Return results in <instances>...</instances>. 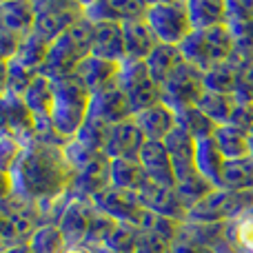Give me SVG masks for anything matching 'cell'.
Returning <instances> with one entry per match:
<instances>
[{"instance_id":"cell-40","label":"cell","mask_w":253,"mask_h":253,"mask_svg":"<svg viewBox=\"0 0 253 253\" xmlns=\"http://www.w3.org/2000/svg\"><path fill=\"white\" fill-rule=\"evenodd\" d=\"M135 240H138V229L131 227V224L118 222L102 247L109 253H133Z\"/></svg>"},{"instance_id":"cell-45","label":"cell","mask_w":253,"mask_h":253,"mask_svg":"<svg viewBox=\"0 0 253 253\" xmlns=\"http://www.w3.org/2000/svg\"><path fill=\"white\" fill-rule=\"evenodd\" d=\"M229 125H233V126H238V129L249 133L253 129V102H240Z\"/></svg>"},{"instance_id":"cell-20","label":"cell","mask_w":253,"mask_h":253,"mask_svg":"<svg viewBox=\"0 0 253 253\" xmlns=\"http://www.w3.org/2000/svg\"><path fill=\"white\" fill-rule=\"evenodd\" d=\"M120 67L123 65H116V62L102 60V58H96V56H87L78 65L74 78L78 80L91 96H96V93H100L102 89H107V87L118 83Z\"/></svg>"},{"instance_id":"cell-12","label":"cell","mask_w":253,"mask_h":253,"mask_svg":"<svg viewBox=\"0 0 253 253\" xmlns=\"http://www.w3.org/2000/svg\"><path fill=\"white\" fill-rule=\"evenodd\" d=\"M0 131L13 135L25 147L36 140L34 116L27 109L25 100L20 96H13V93L0 96Z\"/></svg>"},{"instance_id":"cell-23","label":"cell","mask_w":253,"mask_h":253,"mask_svg":"<svg viewBox=\"0 0 253 253\" xmlns=\"http://www.w3.org/2000/svg\"><path fill=\"white\" fill-rule=\"evenodd\" d=\"M133 120L140 126L142 135L151 142H165L167 135L178 126L175 125V111L165 102H158V105L135 114Z\"/></svg>"},{"instance_id":"cell-1","label":"cell","mask_w":253,"mask_h":253,"mask_svg":"<svg viewBox=\"0 0 253 253\" xmlns=\"http://www.w3.org/2000/svg\"><path fill=\"white\" fill-rule=\"evenodd\" d=\"M18 198L38 207L42 224H56L69 200L74 171L65 156V144L34 140L25 147L11 171Z\"/></svg>"},{"instance_id":"cell-49","label":"cell","mask_w":253,"mask_h":253,"mask_svg":"<svg viewBox=\"0 0 253 253\" xmlns=\"http://www.w3.org/2000/svg\"><path fill=\"white\" fill-rule=\"evenodd\" d=\"M7 253H34L29 249V245H20V247H13V249H9Z\"/></svg>"},{"instance_id":"cell-41","label":"cell","mask_w":253,"mask_h":253,"mask_svg":"<svg viewBox=\"0 0 253 253\" xmlns=\"http://www.w3.org/2000/svg\"><path fill=\"white\" fill-rule=\"evenodd\" d=\"M22 151H25V144H22L20 140H16L13 135L0 131V171L11 173L13 167L20 160Z\"/></svg>"},{"instance_id":"cell-4","label":"cell","mask_w":253,"mask_h":253,"mask_svg":"<svg viewBox=\"0 0 253 253\" xmlns=\"http://www.w3.org/2000/svg\"><path fill=\"white\" fill-rule=\"evenodd\" d=\"M180 51L189 65L200 69L202 74H209L231 60L236 47H233V36L229 27L220 25L211 29H193L189 38L180 44Z\"/></svg>"},{"instance_id":"cell-35","label":"cell","mask_w":253,"mask_h":253,"mask_svg":"<svg viewBox=\"0 0 253 253\" xmlns=\"http://www.w3.org/2000/svg\"><path fill=\"white\" fill-rule=\"evenodd\" d=\"M240 62L242 58L233 53V58L224 65H220L218 69L205 74V84L207 91H215V93H231L236 96V87H238V71H240Z\"/></svg>"},{"instance_id":"cell-5","label":"cell","mask_w":253,"mask_h":253,"mask_svg":"<svg viewBox=\"0 0 253 253\" xmlns=\"http://www.w3.org/2000/svg\"><path fill=\"white\" fill-rule=\"evenodd\" d=\"M253 209V191H227L213 189L205 200L189 209L191 224H227L229 220Z\"/></svg>"},{"instance_id":"cell-42","label":"cell","mask_w":253,"mask_h":253,"mask_svg":"<svg viewBox=\"0 0 253 253\" xmlns=\"http://www.w3.org/2000/svg\"><path fill=\"white\" fill-rule=\"evenodd\" d=\"M236 98L240 102H253V60H242L240 62Z\"/></svg>"},{"instance_id":"cell-22","label":"cell","mask_w":253,"mask_h":253,"mask_svg":"<svg viewBox=\"0 0 253 253\" xmlns=\"http://www.w3.org/2000/svg\"><path fill=\"white\" fill-rule=\"evenodd\" d=\"M91 56L123 65L126 60L123 25H116V22H98V25H93Z\"/></svg>"},{"instance_id":"cell-21","label":"cell","mask_w":253,"mask_h":253,"mask_svg":"<svg viewBox=\"0 0 253 253\" xmlns=\"http://www.w3.org/2000/svg\"><path fill=\"white\" fill-rule=\"evenodd\" d=\"M138 160H140V165H142L144 173H147L149 182L175 189L173 165H171V158H169V151H167L165 142H151V140H147L142 151H140Z\"/></svg>"},{"instance_id":"cell-10","label":"cell","mask_w":253,"mask_h":253,"mask_svg":"<svg viewBox=\"0 0 253 253\" xmlns=\"http://www.w3.org/2000/svg\"><path fill=\"white\" fill-rule=\"evenodd\" d=\"M91 202L107 218L116 220V222H123V224H131V227H135V229L140 227L144 213H147V209L142 207L138 193L123 191V189H116V187L105 189V191L98 193Z\"/></svg>"},{"instance_id":"cell-29","label":"cell","mask_w":253,"mask_h":253,"mask_svg":"<svg viewBox=\"0 0 253 253\" xmlns=\"http://www.w3.org/2000/svg\"><path fill=\"white\" fill-rule=\"evenodd\" d=\"M193 29H211L227 25V0H187Z\"/></svg>"},{"instance_id":"cell-44","label":"cell","mask_w":253,"mask_h":253,"mask_svg":"<svg viewBox=\"0 0 253 253\" xmlns=\"http://www.w3.org/2000/svg\"><path fill=\"white\" fill-rule=\"evenodd\" d=\"M171 253H211V251H207L205 247L187 231V222H184L180 236L175 238V242L171 245Z\"/></svg>"},{"instance_id":"cell-37","label":"cell","mask_w":253,"mask_h":253,"mask_svg":"<svg viewBox=\"0 0 253 253\" xmlns=\"http://www.w3.org/2000/svg\"><path fill=\"white\" fill-rule=\"evenodd\" d=\"M175 125H178L180 129H184L191 138H196V140L213 138L215 129H218V126L211 123L198 107H184V109H178L175 111Z\"/></svg>"},{"instance_id":"cell-13","label":"cell","mask_w":253,"mask_h":253,"mask_svg":"<svg viewBox=\"0 0 253 253\" xmlns=\"http://www.w3.org/2000/svg\"><path fill=\"white\" fill-rule=\"evenodd\" d=\"M227 27L233 36L236 56L253 60V0H227Z\"/></svg>"},{"instance_id":"cell-3","label":"cell","mask_w":253,"mask_h":253,"mask_svg":"<svg viewBox=\"0 0 253 253\" xmlns=\"http://www.w3.org/2000/svg\"><path fill=\"white\" fill-rule=\"evenodd\" d=\"M91 109V93L71 76L65 80H53V107L51 125L62 140H74L80 126L87 123Z\"/></svg>"},{"instance_id":"cell-27","label":"cell","mask_w":253,"mask_h":253,"mask_svg":"<svg viewBox=\"0 0 253 253\" xmlns=\"http://www.w3.org/2000/svg\"><path fill=\"white\" fill-rule=\"evenodd\" d=\"M182 62H184V58H182L180 47L158 42V47L153 49V51L147 56V60H144V67L149 69L151 78L156 80L158 84H162Z\"/></svg>"},{"instance_id":"cell-51","label":"cell","mask_w":253,"mask_h":253,"mask_svg":"<svg viewBox=\"0 0 253 253\" xmlns=\"http://www.w3.org/2000/svg\"><path fill=\"white\" fill-rule=\"evenodd\" d=\"M0 253H7V249H4V247H2V245H0Z\"/></svg>"},{"instance_id":"cell-47","label":"cell","mask_w":253,"mask_h":253,"mask_svg":"<svg viewBox=\"0 0 253 253\" xmlns=\"http://www.w3.org/2000/svg\"><path fill=\"white\" fill-rule=\"evenodd\" d=\"M65 253H102V247H93V245H74V247H67Z\"/></svg>"},{"instance_id":"cell-36","label":"cell","mask_w":253,"mask_h":253,"mask_svg":"<svg viewBox=\"0 0 253 253\" xmlns=\"http://www.w3.org/2000/svg\"><path fill=\"white\" fill-rule=\"evenodd\" d=\"M49 44L44 38H40V36H36L34 31L31 34H27L25 38H22L20 42V49H18L16 58L13 60L20 62L22 67H27V69L31 71H42V65L44 60H47V53H49Z\"/></svg>"},{"instance_id":"cell-30","label":"cell","mask_w":253,"mask_h":253,"mask_svg":"<svg viewBox=\"0 0 253 253\" xmlns=\"http://www.w3.org/2000/svg\"><path fill=\"white\" fill-rule=\"evenodd\" d=\"M213 140L218 144L220 153L224 156V160H242V158L251 156L249 147V133L233 125H220L213 133Z\"/></svg>"},{"instance_id":"cell-34","label":"cell","mask_w":253,"mask_h":253,"mask_svg":"<svg viewBox=\"0 0 253 253\" xmlns=\"http://www.w3.org/2000/svg\"><path fill=\"white\" fill-rule=\"evenodd\" d=\"M220 189L227 191H253V158L229 160L222 171Z\"/></svg>"},{"instance_id":"cell-48","label":"cell","mask_w":253,"mask_h":253,"mask_svg":"<svg viewBox=\"0 0 253 253\" xmlns=\"http://www.w3.org/2000/svg\"><path fill=\"white\" fill-rule=\"evenodd\" d=\"M7 93V62H0V96Z\"/></svg>"},{"instance_id":"cell-18","label":"cell","mask_w":253,"mask_h":253,"mask_svg":"<svg viewBox=\"0 0 253 253\" xmlns=\"http://www.w3.org/2000/svg\"><path fill=\"white\" fill-rule=\"evenodd\" d=\"M144 142H147V138L142 135L140 126L135 125L133 118H129L125 123L111 126L105 156L109 160H138Z\"/></svg>"},{"instance_id":"cell-50","label":"cell","mask_w":253,"mask_h":253,"mask_svg":"<svg viewBox=\"0 0 253 253\" xmlns=\"http://www.w3.org/2000/svg\"><path fill=\"white\" fill-rule=\"evenodd\" d=\"M249 147H251V158H253V129L249 131Z\"/></svg>"},{"instance_id":"cell-26","label":"cell","mask_w":253,"mask_h":253,"mask_svg":"<svg viewBox=\"0 0 253 253\" xmlns=\"http://www.w3.org/2000/svg\"><path fill=\"white\" fill-rule=\"evenodd\" d=\"M27 109L34 116V123H47L51 120V107H53V80L40 74L34 83L22 93Z\"/></svg>"},{"instance_id":"cell-14","label":"cell","mask_w":253,"mask_h":253,"mask_svg":"<svg viewBox=\"0 0 253 253\" xmlns=\"http://www.w3.org/2000/svg\"><path fill=\"white\" fill-rule=\"evenodd\" d=\"M165 147L169 151L171 165H173L175 187L191 182V180H196L200 175L196 169V138H191L184 129L175 126L165 138Z\"/></svg>"},{"instance_id":"cell-46","label":"cell","mask_w":253,"mask_h":253,"mask_svg":"<svg viewBox=\"0 0 253 253\" xmlns=\"http://www.w3.org/2000/svg\"><path fill=\"white\" fill-rule=\"evenodd\" d=\"M13 178L11 173H7V171H0V207L4 205V202L9 200V198H13Z\"/></svg>"},{"instance_id":"cell-7","label":"cell","mask_w":253,"mask_h":253,"mask_svg":"<svg viewBox=\"0 0 253 253\" xmlns=\"http://www.w3.org/2000/svg\"><path fill=\"white\" fill-rule=\"evenodd\" d=\"M34 34L47 42L58 40L84 16V2L71 0H40L34 2Z\"/></svg>"},{"instance_id":"cell-2","label":"cell","mask_w":253,"mask_h":253,"mask_svg":"<svg viewBox=\"0 0 253 253\" xmlns=\"http://www.w3.org/2000/svg\"><path fill=\"white\" fill-rule=\"evenodd\" d=\"M91 40H93V22L89 18H80L67 34L49 44L47 60L40 74L51 80L71 78L78 65L87 56H91Z\"/></svg>"},{"instance_id":"cell-25","label":"cell","mask_w":253,"mask_h":253,"mask_svg":"<svg viewBox=\"0 0 253 253\" xmlns=\"http://www.w3.org/2000/svg\"><path fill=\"white\" fill-rule=\"evenodd\" d=\"M224 165H227V160H224V156L220 153L213 138L196 140V169L211 187L220 189Z\"/></svg>"},{"instance_id":"cell-38","label":"cell","mask_w":253,"mask_h":253,"mask_svg":"<svg viewBox=\"0 0 253 253\" xmlns=\"http://www.w3.org/2000/svg\"><path fill=\"white\" fill-rule=\"evenodd\" d=\"M109 133H111V125H107V123H102V120L91 118V116H89L87 123L80 126V131L76 133L74 140L76 142H80L83 147H87L89 151L105 153Z\"/></svg>"},{"instance_id":"cell-6","label":"cell","mask_w":253,"mask_h":253,"mask_svg":"<svg viewBox=\"0 0 253 253\" xmlns=\"http://www.w3.org/2000/svg\"><path fill=\"white\" fill-rule=\"evenodd\" d=\"M147 25L156 34L158 42L180 47L189 34L193 31L189 20V2L187 0H171V2H149Z\"/></svg>"},{"instance_id":"cell-19","label":"cell","mask_w":253,"mask_h":253,"mask_svg":"<svg viewBox=\"0 0 253 253\" xmlns=\"http://www.w3.org/2000/svg\"><path fill=\"white\" fill-rule=\"evenodd\" d=\"M89 116L102 120V123H107L111 126L133 118V111H131V105H129V100H126L120 83L111 84V87L102 89L100 93L91 96V109H89Z\"/></svg>"},{"instance_id":"cell-28","label":"cell","mask_w":253,"mask_h":253,"mask_svg":"<svg viewBox=\"0 0 253 253\" xmlns=\"http://www.w3.org/2000/svg\"><path fill=\"white\" fill-rule=\"evenodd\" d=\"M34 2H22V0L0 2V27L22 36V38L34 31Z\"/></svg>"},{"instance_id":"cell-9","label":"cell","mask_w":253,"mask_h":253,"mask_svg":"<svg viewBox=\"0 0 253 253\" xmlns=\"http://www.w3.org/2000/svg\"><path fill=\"white\" fill-rule=\"evenodd\" d=\"M118 83L123 87L126 100H129L133 116L162 102V89L151 78L144 62H123Z\"/></svg>"},{"instance_id":"cell-31","label":"cell","mask_w":253,"mask_h":253,"mask_svg":"<svg viewBox=\"0 0 253 253\" xmlns=\"http://www.w3.org/2000/svg\"><path fill=\"white\" fill-rule=\"evenodd\" d=\"M238 105H240V100H238L236 96H231V93L205 91L202 100L198 102V109H200L215 126H220V125H229V123H231V118H233V114H236Z\"/></svg>"},{"instance_id":"cell-43","label":"cell","mask_w":253,"mask_h":253,"mask_svg":"<svg viewBox=\"0 0 253 253\" xmlns=\"http://www.w3.org/2000/svg\"><path fill=\"white\" fill-rule=\"evenodd\" d=\"M22 36L13 34V31L0 27V62H9L16 58L18 49H20Z\"/></svg>"},{"instance_id":"cell-15","label":"cell","mask_w":253,"mask_h":253,"mask_svg":"<svg viewBox=\"0 0 253 253\" xmlns=\"http://www.w3.org/2000/svg\"><path fill=\"white\" fill-rule=\"evenodd\" d=\"M111 187V160L105 153H98L96 158L74 171V182H71V196L76 198H87L93 200L98 193Z\"/></svg>"},{"instance_id":"cell-39","label":"cell","mask_w":253,"mask_h":253,"mask_svg":"<svg viewBox=\"0 0 253 253\" xmlns=\"http://www.w3.org/2000/svg\"><path fill=\"white\" fill-rule=\"evenodd\" d=\"M34 253H65L67 251V240L60 233L58 224H42L36 229L31 240L27 242Z\"/></svg>"},{"instance_id":"cell-32","label":"cell","mask_w":253,"mask_h":253,"mask_svg":"<svg viewBox=\"0 0 253 253\" xmlns=\"http://www.w3.org/2000/svg\"><path fill=\"white\" fill-rule=\"evenodd\" d=\"M149 182L140 160H111V187L123 191L140 193V189Z\"/></svg>"},{"instance_id":"cell-16","label":"cell","mask_w":253,"mask_h":253,"mask_svg":"<svg viewBox=\"0 0 253 253\" xmlns=\"http://www.w3.org/2000/svg\"><path fill=\"white\" fill-rule=\"evenodd\" d=\"M142 207L149 213L162 215V218L175 220V222H187L189 218V209L184 207V202L180 200L178 191L171 187H162L156 182H147L138 193Z\"/></svg>"},{"instance_id":"cell-24","label":"cell","mask_w":253,"mask_h":253,"mask_svg":"<svg viewBox=\"0 0 253 253\" xmlns=\"http://www.w3.org/2000/svg\"><path fill=\"white\" fill-rule=\"evenodd\" d=\"M123 34H125V51H126L125 62H144L149 53L158 47L156 34L151 31V27L147 25L144 18L125 22Z\"/></svg>"},{"instance_id":"cell-17","label":"cell","mask_w":253,"mask_h":253,"mask_svg":"<svg viewBox=\"0 0 253 253\" xmlns=\"http://www.w3.org/2000/svg\"><path fill=\"white\" fill-rule=\"evenodd\" d=\"M149 2L142 0H96L84 2V18L98 25V22H116L125 25L131 20H140L147 16Z\"/></svg>"},{"instance_id":"cell-11","label":"cell","mask_w":253,"mask_h":253,"mask_svg":"<svg viewBox=\"0 0 253 253\" xmlns=\"http://www.w3.org/2000/svg\"><path fill=\"white\" fill-rule=\"evenodd\" d=\"M96 207L91 200L87 198H76L69 193L65 209H62L60 218H58V229L65 236L67 245H87L89 240V231H91L93 218H96Z\"/></svg>"},{"instance_id":"cell-8","label":"cell","mask_w":253,"mask_h":253,"mask_svg":"<svg viewBox=\"0 0 253 253\" xmlns=\"http://www.w3.org/2000/svg\"><path fill=\"white\" fill-rule=\"evenodd\" d=\"M162 89V102L169 105L173 111L184 109V107H198L207 91L205 74L189 65L187 60L160 84Z\"/></svg>"},{"instance_id":"cell-33","label":"cell","mask_w":253,"mask_h":253,"mask_svg":"<svg viewBox=\"0 0 253 253\" xmlns=\"http://www.w3.org/2000/svg\"><path fill=\"white\" fill-rule=\"evenodd\" d=\"M231 253H253V209L224 224Z\"/></svg>"}]
</instances>
